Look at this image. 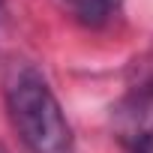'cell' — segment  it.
Listing matches in <instances>:
<instances>
[{"instance_id": "1", "label": "cell", "mask_w": 153, "mask_h": 153, "mask_svg": "<svg viewBox=\"0 0 153 153\" xmlns=\"http://www.w3.org/2000/svg\"><path fill=\"white\" fill-rule=\"evenodd\" d=\"M6 108L30 153H72L69 120L39 69L21 66L12 72L6 81Z\"/></svg>"}, {"instance_id": "2", "label": "cell", "mask_w": 153, "mask_h": 153, "mask_svg": "<svg viewBox=\"0 0 153 153\" xmlns=\"http://www.w3.org/2000/svg\"><path fill=\"white\" fill-rule=\"evenodd\" d=\"M117 132L132 153H153V90L141 87L117 111Z\"/></svg>"}, {"instance_id": "3", "label": "cell", "mask_w": 153, "mask_h": 153, "mask_svg": "<svg viewBox=\"0 0 153 153\" xmlns=\"http://www.w3.org/2000/svg\"><path fill=\"white\" fill-rule=\"evenodd\" d=\"M63 3L75 12L78 21H84L90 27H99V24H105L117 12V6L123 0H63Z\"/></svg>"}, {"instance_id": "4", "label": "cell", "mask_w": 153, "mask_h": 153, "mask_svg": "<svg viewBox=\"0 0 153 153\" xmlns=\"http://www.w3.org/2000/svg\"><path fill=\"white\" fill-rule=\"evenodd\" d=\"M3 12H6V0H0V18H3Z\"/></svg>"}, {"instance_id": "5", "label": "cell", "mask_w": 153, "mask_h": 153, "mask_svg": "<svg viewBox=\"0 0 153 153\" xmlns=\"http://www.w3.org/2000/svg\"><path fill=\"white\" fill-rule=\"evenodd\" d=\"M0 153H9V150H6V147H3V144H0Z\"/></svg>"}]
</instances>
